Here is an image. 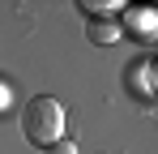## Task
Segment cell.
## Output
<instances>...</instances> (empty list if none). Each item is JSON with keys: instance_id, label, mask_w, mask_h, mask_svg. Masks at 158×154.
I'll return each instance as SVG.
<instances>
[{"instance_id": "6da1fadb", "label": "cell", "mask_w": 158, "mask_h": 154, "mask_svg": "<svg viewBox=\"0 0 158 154\" xmlns=\"http://www.w3.org/2000/svg\"><path fill=\"white\" fill-rule=\"evenodd\" d=\"M22 133H26L34 146H56V141H64V103L52 99V94H39V99L26 103V111H22Z\"/></svg>"}, {"instance_id": "7a4b0ae2", "label": "cell", "mask_w": 158, "mask_h": 154, "mask_svg": "<svg viewBox=\"0 0 158 154\" xmlns=\"http://www.w3.org/2000/svg\"><path fill=\"white\" fill-rule=\"evenodd\" d=\"M77 9H85V17H94V22H111L124 9V0H81Z\"/></svg>"}, {"instance_id": "3957f363", "label": "cell", "mask_w": 158, "mask_h": 154, "mask_svg": "<svg viewBox=\"0 0 158 154\" xmlns=\"http://www.w3.org/2000/svg\"><path fill=\"white\" fill-rule=\"evenodd\" d=\"M85 34H90V43L107 47V43L120 39V26H115V22H90V26H85Z\"/></svg>"}, {"instance_id": "277c9868", "label": "cell", "mask_w": 158, "mask_h": 154, "mask_svg": "<svg viewBox=\"0 0 158 154\" xmlns=\"http://www.w3.org/2000/svg\"><path fill=\"white\" fill-rule=\"evenodd\" d=\"M132 26H137V30H158V13H154V9H145V4H141V9L132 13Z\"/></svg>"}, {"instance_id": "5b68a950", "label": "cell", "mask_w": 158, "mask_h": 154, "mask_svg": "<svg viewBox=\"0 0 158 154\" xmlns=\"http://www.w3.org/2000/svg\"><path fill=\"white\" fill-rule=\"evenodd\" d=\"M43 154H77V146H73V141H56V146H47Z\"/></svg>"}]
</instances>
